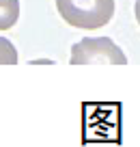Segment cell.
I'll list each match as a JSON object with an SVG mask.
<instances>
[{"instance_id":"6da1fadb","label":"cell","mask_w":140,"mask_h":147,"mask_svg":"<svg viewBox=\"0 0 140 147\" xmlns=\"http://www.w3.org/2000/svg\"><path fill=\"white\" fill-rule=\"evenodd\" d=\"M56 11L71 28L97 30L114 15V0H56Z\"/></svg>"},{"instance_id":"7a4b0ae2","label":"cell","mask_w":140,"mask_h":147,"mask_svg":"<svg viewBox=\"0 0 140 147\" xmlns=\"http://www.w3.org/2000/svg\"><path fill=\"white\" fill-rule=\"evenodd\" d=\"M86 63L125 65L127 56L110 37H86L71 48V65H86Z\"/></svg>"},{"instance_id":"3957f363","label":"cell","mask_w":140,"mask_h":147,"mask_svg":"<svg viewBox=\"0 0 140 147\" xmlns=\"http://www.w3.org/2000/svg\"><path fill=\"white\" fill-rule=\"evenodd\" d=\"M19 20V0H0V30H9Z\"/></svg>"},{"instance_id":"277c9868","label":"cell","mask_w":140,"mask_h":147,"mask_svg":"<svg viewBox=\"0 0 140 147\" xmlns=\"http://www.w3.org/2000/svg\"><path fill=\"white\" fill-rule=\"evenodd\" d=\"M17 63V50L15 46L5 39V37H0V65H15Z\"/></svg>"},{"instance_id":"5b68a950","label":"cell","mask_w":140,"mask_h":147,"mask_svg":"<svg viewBox=\"0 0 140 147\" xmlns=\"http://www.w3.org/2000/svg\"><path fill=\"white\" fill-rule=\"evenodd\" d=\"M134 15H136V22L140 26V0H136V5H134Z\"/></svg>"},{"instance_id":"8992f818","label":"cell","mask_w":140,"mask_h":147,"mask_svg":"<svg viewBox=\"0 0 140 147\" xmlns=\"http://www.w3.org/2000/svg\"><path fill=\"white\" fill-rule=\"evenodd\" d=\"M30 63H41V65H50V63H54V61H48V59H39V61H30Z\"/></svg>"}]
</instances>
